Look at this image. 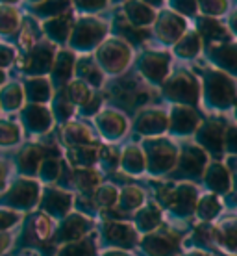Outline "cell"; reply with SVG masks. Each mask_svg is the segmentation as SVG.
Here are the masks:
<instances>
[{"label":"cell","instance_id":"cell-1","mask_svg":"<svg viewBox=\"0 0 237 256\" xmlns=\"http://www.w3.org/2000/svg\"><path fill=\"white\" fill-rule=\"evenodd\" d=\"M180 148L169 138H145V169L152 174H167L176 169Z\"/></svg>","mask_w":237,"mask_h":256},{"label":"cell","instance_id":"cell-2","mask_svg":"<svg viewBox=\"0 0 237 256\" xmlns=\"http://www.w3.org/2000/svg\"><path fill=\"white\" fill-rule=\"evenodd\" d=\"M163 93L167 98H171L176 106H189L193 108L200 100V84L195 74L189 70L180 69L173 76H167L163 84Z\"/></svg>","mask_w":237,"mask_h":256},{"label":"cell","instance_id":"cell-3","mask_svg":"<svg viewBox=\"0 0 237 256\" xmlns=\"http://www.w3.org/2000/svg\"><path fill=\"white\" fill-rule=\"evenodd\" d=\"M158 198L161 204L169 208L174 216L178 218H187L195 212L197 200H199V190L189 180H182L176 186H169L160 190Z\"/></svg>","mask_w":237,"mask_h":256},{"label":"cell","instance_id":"cell-4","mask_svg":"<svg viewBox=\"0 0 237 256\" xmlns=\"http://www.w3.org/2000/svg\"><path fill=\"white\" fill-rule=\"evenodd\" d=\"M132 60V48L128 43H124L119 38L106 39L102 45H98L96 50V62L98 69L108 74H121L130 65Z\"/></svg>","mask_w":237,"mask_h":256},{"label":"cell","instance_id":"cell-5","mask_svg":"<svg viewBox=\"0 0 237 256\" xmlns=\"http://www.w3.org/2000/svg\"><path fill=\"white\" fill-rule=\"evenodd\" d=\"M206 104L210 102L212 108L230 110L236 102V80L230 74L221 70H210L206 74Z\"/></svg>","mask_w":237,"mask_h":256},{"label":"cell","instance_id":"cell-6","mask_svg":"<svg viewBox=\"0 0 237 256\" xmlns=\"http://www.w3.org/2000/svg\"><path fill=\"white\" fill-rule=\"evenodd\" d=\"M39 197H41V186L37 180L30 178V176H20L4 193L2 204H6L7 210L20 214V212L32 210L33 206H37Z\"/></svg>","mask_w":237,"mask_h":256},{"label":"cell","instance_id":"cell-7","mask_svg":"<svg viewBox=\"0 0 237 256\" xmlns=\"http://www.w3.org/2000/svg\"><path fill=\"white\" fill-rule=\"evenodd\" d=\"M106 32H108V24L104 20L96 19L93 15H85V17L76 20V24H72V30H71L72 48L91 50V48H95L106 38Z\"/></svg>","mask_w":237,"mask_h":256},{"label":"cell","instance_id":"cell-8","mask_svg":"<svg viewBox=\"0 0 237 256\" xmlns=\"http://www.w3.org/2000/svg\"><path fill=\"white\" fill-rule=\"evenodd\" d=\"M182 236L171 226H158L141 240V249L147 256H180Z\"/></svg>","mask_w":237,"mask_h":256},{"label":"cell","instance_id":"cell-9","mask_svg":"<svg viewBox=\"0 0 237 256\" xmlns=\"http://www.w3.org/2000/svg\"><path fill=\"white\" fill-rule=\"evenodd\" d=\"M137 67L152 84H163L171 70V56L163 50H145L137 60Z\"/></svg>","mask_w":237,"mask_h":256},{"label":"cell","instance_id":"cell-10","mask_svg":"<svg viewBox=\"0 0 237 256\" xmlns=\"http://www.w3.org/2000/svg\"><path fill=\"white\" fill-rule=\"evenodd\" d=\"M74 195L59 188H45L43 195L39 197V208L48 218H65L71 214Z\"/></svg>","mask_w":237,"mask_h":256},{"label":"cell","instance_id":"cell-11","mask_svg":"<svg viewBox=\"0 0 237 256\" xmlns=\"http://www.w3.org/2000/svg\"><path fill=\"white\" fill-rule=\"evenodd\" d=\"M156 36L167 43V45H176L178 39L187 32L186 19L174 13L173 10H165L160 15H156Z\"/></svg>","mask_w":237,"mask_h":256},{"label":"cell","instance_id":"cell-12","mask_svg":"<svg viewBox=\"0 0 237 256\" xmlns=\"http://www.w3.org/2000/svg\"><path fill=\"white\" fill-rule=\"evenodd\" d=\"M225 122L217 121V119H212V121H206L204 124H200L197 128L199 147L206 154L212 152L215 156L225 154Z\"/></svg>","mask_w":237,"mask_h":256},{"label":"cell","instance_id":"cell-13","mask_svg":"<svg viewBox=\"0 0 237 256\" xmlns=\"http://www.w3.org/2000/svg\"><path fill=\"white\" fill-rule=\"evenodd\" d=\"M102 236L106 244L111 247H121V249H130L137 245V230L132 223L124 221H106L102 223Z\"/></svg>","mask_w":237,"mask_h":256},{"label":"cell","instance_id":"cell-14","mask_svg":"<svg viewBox=\"0 0 237 256\" xmlns=\"http://www.w3.org/2000/svg\"><path fill=\"white\" fill-rule=\"evenodd\" d=\"M93 228V221L83 214H69L63 218V223L58 226L56 242L58 244H72L87 236V232Z\"/></svg>","mask_w":237,"mask_h":256},{"label":"cell","instance_id":"cell-15","mask_svg":"<svg viewBox=\"0 0 237 256\" xmlns=\"http://www.w3.org/2000/svg\"><path fill=\"white\" fill-rule=\"evenodd\" d=\"M169 119V134L171 136H180L186 138L197 132V128L200 126V117L197 116V112L189 106H173L171 117Z\"/></svg>","mask_w":237,"mask_h":256},{"label":"cell","instance_id":"cell-16","mask_svg":"<svg viewBox=\"0 0 237 256\" xmlns=\"http://www.w3.org/2000/svg\"><path fill=\"white\" fill-rule=\"evenodd\" d=\"M96 126H98V132L102 134L104 140L115 141V140H121L122 136L126 134L128 121H126V117L122 116L121 112L106 108L98 112V116H96Z\"/></svg>","mask_w":237,"mask_h":256},{"label":"cell","instance_id":"cell-17","mask_svg":"<svg viewBox=\"0 0 237 256\" xmlns=\"http://www.w3.org/2000/svg\"><path fill=\"white\" fill-rule=\"evenodd\" d=\"M178 167L180 174L184 176H200L204 174L206 167H208V154L199 147V145H187L184 150L178 154Z\"/></svg>","mask_w":237,"mask_h":256},{"label":"cell","instance_id":"cell-18","mask_svg":"<svg viewBox=\"0 0 237 256\" xmlns=\"http://www.w3.org/2000/svg\"><path fill=\"white\" fill-rule=\"evenodd\" d=\"M169 126V119L163 110L148 108L143 110L135 119V130L145 138H160Z\"/></svg>","mask_w":237,"mask_h":256},{"label":"cell","instance_id":"cell-19","mask_svg":"<svg viewBox=\"0 0 237 256\" xmlns=\"http://www.w3.org/2000/svg\"><path fill=\"white\" fill-rule=\"evenodd\" d=\"M63 134V141L69 147H85L96 145V136L87 124H83L80 121H67L61 128Z\"/></svg>","mask_w":237,"mask_h":256},{"label":"cell","instance_id":"cell-20","mask_svg":"<svg viewBox=\"0 0 237 256\" xmlns=\"http://www.w3.org/2000/svg\"><path fill=\"white\" fill-rule=\"evenodd\" d=\"M20 116H22V124L26 126V130L33 132V134L46 132L52 126L50 112L43 104H30V106H26Z\"/></svg>","mask_w":237,"mask_h":256},{"label":"cell","instance_id":"cell-21","mask_svg":"<svg viewBox=\"0 0 237 256\" xmlns=\"http://www.w3.org/2000/svg\"><path fill=\"white\" fill-rule=\"evenodd\" d=\"M213 244H217L228 256H236V218H223V221L212 226Z\"/></svg>","mask_w":237,"mask_h":256},{"label":"cell","instance_id":"cell-22","mask_svg":"<svg viewBox=\"0 0 237 256\" xmlns=\"http://www.w3.org/2000/svg\"><path fill=\"white\" fill-rule=\"evenodd\" d=\"M52 62H54V48H52V45L50 43H39V45H33L30 48L26 70L32 72L33 76H43V72L50 69Z\"/></svg>","mask_w":237,"mask_h":256},{"label":"cell","instance_id":"cell-23","mask_svg":"<svg viewBox=\"0 0 237 256\" xmlns=\"http://www.w3.org/2000/svg\"><path fill=\"white\" fill-rule=\"evenodd\" d=\"M74 67H76V56L71 50H59L50 65L52 80L58 86L69 84L74 74Z\"/></svg>","mask_w":237,"mask_h":256},{"label":"cell","instance_id":"cell-24","mask_svg":"<svg viewBox=\"0 0 237 256\" xmlns=\"http://www.w3.org/2000/svg\"><path fill=\"white\" fill-rule=\"evenodd\" d=\"M206 186H210L212 193H225L232 188V174L226 171L225 164H212L204 171Z\"/></svg>","mask_w":237,"mask_h":256},{"label":"cell","instance_id":"cell-25","mask_svg":"<svg viewBox=\"0 0 237 256\" xmlns=\"http://www.w3.org/2000/svg\"><path fill=\"white\" fill-rule=\"evenodd\" d=\"M46 158V148L39 147V145H30L20 150L17 156V164H19V171L24 174H35L37 173L41 162Z\"/></svg>","mask_w":237,"mask_h":256},{"label":"cell","instance_id":"cell-26","mask_svg":"<svg viewBox=\"0 0 237 256\" xmlns=\"http://www.w3.org/2000/svg\"><path fill=\"white\" fill-rule=\"evenodd\" d=\"M119 164L121 169L130 174H141L145 171V156L137 145H126L119 152Z\"/></svg>","mask_w":237,"mask_h":256},{"label":"cell","instance_id":"cell-27","mask_svg":"<svg viewBox=\"0 0 237 256\" xmlns=\"http://www.w3.org/2000/svg\"><path fill=\"white\" fill-rule=\"evenodd\" d=\"M124 13L134 26H148L156 20V12L145 2H126Z\"/></svg>","mask_w":237,"mask_h":256},{"label":"cell","instance_id":"cell-28","mask_svg":"<svg viewBox=\"0 0 237 256\" xmlns=\"http://www.w3.org/2000/svg\"><path fill=\"white\" fill-rule=\"evenodd\" d=\"M195 212L200 221H213L223 212V198L215 193H206L204 197H199Z\"/></svg>","mask_w":237,"mask_h":256},{"label":"cell","instance_id":"cell-29","mask_svg":"<svg viewBox=\"0 0 237 256\" xmlns=\"http://www.w3.org/2000/svg\"><path fill=\"white\" fill-rule=\"evenodd\" d=\"M102 182V174L96 171L95 167H85V169H74L71 174V184L78 192H89L96 190Z\"/></svg>","mask_w":237,"mask_h":256},{"label":"cell","instance_id":"cell-30","mask_svg":"<svg viewBox=\"0 0 237 256\" xmlns=\"http://www.w3.org/2000/svg\"><path fill=\"white\" fill-rule=\"evenodd\" d=\"M210 46H212L210 54H212L213 62L228 70L230 76H234V72H236V45L234 43H221V45Z\"/></svg>","mask_w":237,"mask_h":256},{"label":"cell","instance_id":"cell-31","mask_svg":"<svg viewBox=\"0 0 237 256\" xmlns=\"http://www.w3.org/2000/svg\"><path fill=\"white\" fill-rule=\"evenodd\" d=\"M72 22L65 13H61V15H58V17H54V19H48L45 22V32L46 36L50 39H54V41H67V38L71 36V30H72Z\"/></svg>","mask_w":237,"mask_h":256},{"label":"cell","instance_id":"cell-32","mask_svg":"<svg viewBox=\"0 0 237 256\" xmlns=\"http://www.w3.org/2000/svg\"><path fill=\"white\" fill-rule=\"evenodd\" d=\"M67 158L71 162L74 169H85V167H93L98 158V148L85 145V147H71L67 152Z\"/></svg>","mask_w":237,"mask_h":256},{"label":"cell","instance_id":"cell-33","mask_svg":"<svg viewBox=\"0 0 237 256\" xmlns=\"http://www.w3.org/2000/svg\"><path fill=\"white\" fill-rule=\"evenodd\" d=\"M135 223H137V228L147 232L156 230L158 226H161V210L160 206L150 202L148 206H145L143 210H139L135 214ZM135 228V230H137Z\"/></svg>","mask_w":237,"mask_h":256},{"label":"cell","instance_id":"cell-34","mask_svg":"<svg viewBox=\"0 0 237 256\" xmlns=\"http://www.w3.org/2000/svg\"><path fill=\"white\" fill-rule=\"evenodd\" d=\"M26 95L35 104H41L50 98V82L45 76H30L26 80Z\"/></svg>","mask_w":237,"mask_h":256},{"label":"cell","instance_id":"cell-35","mask_svg":"<svg viewBox=\"0 0 237 256\" xmlns=\"http://www.w3.org/2000/svg\"><path fill=\"white\" fill-rule=\"evenodd\" d=\"M74 69H78V74H80L78 80H82L83 84H87L89 88L91 86H95V88H100V86H102L104 74L93 60H87V58L80 60V64H78Z\"/></svg>","mask_w":237,"mask_h":256},{"label":"cell","instance_id":"cell-36","mask_svg":"<svg viewBox=\"0 0 237 256\" xmlns=\"http://www.w3.org/2000/svg\"><path fill=\"white\" fill-rule=\"evenodd\" d=\"M145 202V192L137 186H126L121 192L119 198H117V204L121 206L122 212H135L139 206Z\"/></svg>","mask_w":237,"mask_h":256},{"label":"cell","instance_id":"cell-37","mask_svg":"<svg viewBox=\"0 0 237 256\" xmlns=\"http://www.w3.org/2000/svg\"><path fill=\"white\" fill-rule=\"evenodd\" d=\"M52 228H54V224H52V219L45 214H37V216H33L32 219V224H30V228H28V234L32 238V242L35 244H41V242H46L52 234Z\"/></svg>","mask_w":237,"mask_h":256},{"label":"cell","instance_id":"cell-38","mask_svg":"<svg viewBox=\"0 0 237 256\" xmlns=\"http://www.w3.org/2000/svg\"><path fill=\"white\" fill-rule=\"evenodd\" d=\"M65 95L71 100V104H78V106H85L93 98V91L87 84H83L82 80H71L65 88Z\"/></svg>","mask_w":237,"mask_h":256},{"label":"cell","instance_id":"cell-39","mask_svg":"<svg viewBox=\"0 0 237 256\" xmlns=\"http://www.w3.org/2000/svg\"><path fill=\"white\" fill-rule=\"evenodd\" d=\"M200 36L199 32H187L178 39V43L174 45V52L180 58H193L200 50Z\"/></svg>","mask_w":237,"mask_h":256},{"label":"cell","instance_id":"cell-40","mask_svg":"<svg viewBox=\"0 0 237 256\" xmlns=\"http://www.w3.org/2000/svg\"><path fill=\"white\" fill-rule=\"evenodd\" d=\"M96 254V245L95 240L91 238H82L72 244H65L63 249H59L58 256H95Z\"/></svg>","mask_w":237,"mask_h":256},{"label":"cell","instance_id":"cell-41","mask_svg":"<svg viewBox=\"0 0 237 256\" xmlns=\"http://www.w3.org/2000/svg\"><path fill=\"white\" fill-rule=\"evenodd\" d=\"M22 100H24V93L19 84H9L7 88L0 91V108L15 110L22 104Z\"/></svg>","mask_w":237,"mask_h":256},{"label":"cell","instance_id":"cell-42","mask_svg":"<svg viewBox=\"0 0 237 256\" xmlns=\"http://www.w3.org/2000/svg\"><path fill=\"white\" fill-rule=\"evenodd\" d=\"M19 22L20 15L15 8H11L9 4H2L0 6V34H4V36L13 34L19 28Z\"/></svg>","mask_w":237,"mask_h":256},{"label":"cell","instance_id":"cell-43","mask_svg":"<svg viewBox=\"0 0 237 256\" xmlns=\"http://www.w3.org/2000/svg\"><path fill=\"white\" fill-rule=\"evenodd\" d=\"M117 198H119V192H117L115 186L111 184H104V186H98L95 190V195H93V202L98 208H113L117 204Z\"/></svg>","mask_w":237,"mask_h":256},{"label":"cell","instance_id":"cell-44","mask_svg":"<svg viewBox=\"0 0 237 256\" xmlns=\"http://www.w3.org/2000/svg\"><path fill=\"white\" fill-rule=\"evenodd\" d=\"M20 141V128L7 119H0V145L9 147Z\"/></svg>","mask_w":237,"mask_h":256},{"label":"cell","instance_id":"cell-45","mask_svg":"<svg viewBox=\"0 0 237 256\" xmlns=\"http://www.w3.org/2000/svg\"><path fill=\"white\" fill-rule=\"evenodd\" d=\"M54 114H56V117H58L59 121H63V122L69 121L71 116L74 114V106H72L71 100L67 98L63 90L59 91L58 95H56V98H54Z\"/></svg>","mask_w":237,"mask_h":256},{"label":"cell","instance_id":"cell-46","mask_svg":"<svg viewBox=\"0 0 237 256\" xmlns=\"http://www.w3.org/2000/svg\"><path fill=\"white\" fill-rule=\"evenodd\" d=\"M67 10H69L67 2H45V4H35L33 6V12L39 13L41 17H45L46 20L58 17V15L65 13Z\"/></svg>","mask_w":237,"mask_h":256},{"label":"cell","instance_id":"cell-47","mask_svg":"<svg viewBox=\"0 0 237 256\" xmlns=\"http://www.w3.org/2000/svg\"><path fill=\"white\" fill-rule=\"evenodd\" d=\"M228 8H230L228 2H200L197 4V10L204 13V17L208 19H217L221 15H225Z\"/></svg>","mask_w":237,"mask_h":256},{"label":"cell","instance_id":"cell-48","mask_svg":"<svg viewBox=\"0 0 237 256\" xmlns=\"http://www.w3.org/2000/svg\"><path fill=\"white\" fill-rule=\"evenodd\" d=\"M39 173H41V178L45 182H54V180L59 176V162L52 160V158H45L39 166Z\"/></svg>","mask_w":237,"mask_h":256},{"label":"cell","instance_id":"cell-49","mask_svg":"<svg viewBox=\"0 0 237 256\" xmlns=\"http://www.w3.org/2000/svg\"><path fill=\"white\" fill-rule=\"evenodd\" d=\"M96 162L102 164V169H113L119 166V150L111 147H102L98 148V158Z\"/></svg>","mask_w":237,"mask_h":256},{"label":"cell","instance_id":"cell-50","mask_svg":"<svg viewBox=\"0 0 237 256\" xmlns=\"http://www.w3.org/2000/svg\"><path fill=\"white\" fill-rule=\"evenodd\" d=\"M20 219H22V216H20L19 212L7 210V208H0V234L9 230V228L15 226V224H19Z\"/></svg>","mask_w":237,"mask_h":256},{"label":"cell","instance_id":"cell-51","mask_svg":"<svg viewBox=\"0 0 237 256\" xmlns=\"http://www.w3.org/2000/svg\"><path fill=\"white\" fill-rule=\"evenodd\" d=\"M171 8H173V10H176V13H178V15H182V17H184V15H195V13L199 12L195 2H189V4H187V2H173V4H171Z\"/></svg>","mask_w":237,"mask_h":256},{"label":"cell","instance_id":"cell-52","mask_svg":"<svg viewBox=\"0 0 237 256\" xmlns=\"http://www.w3.org/2000/svg\"><path fill=\"white\" fill-rule=\"evenodd\" d=\"M108 6L106 2H78V4H74V8H76L78 12H82V13H96V12H100V10H104V8Z\"/></svg>","mask_w":237,"mask_h":256},{"label":"cell","instance_id":"cell-53","mask_svg":"<svg viewBox=\"0 0 237 256\" xmlns=\"http://www.w3.org/2000/svg\"><path fill=\"white\" fill-rule=\"evenodd\" d=\"M13 56H15L13 48H9L7 45H0V65H2V67H6V65L11 64Z\"/></svg>","mask_w":237,"mask_h":256},{"label":"cell","instance_id":"cell-54","mask_svg":"<svg viewBox=\"0 0 237 256\" xmlns=\"http://www.w3.org/2000/svg\"><path fill=\"white\" fill-rule=\"evenodd\" d=\"M9 176V164L4 158H0V190H4Z\"/></svg>","mask_w":237,"mask_h":256},{"label":"cell","instance_id":"cell-55","mask_svg":"<svg viewBox=\"0 0 237 256\" xmlns=\"http://www.w3.org/2000/svg\"><path fill=\"white\" fill-rule=\"evenodd\" d=\"M9 245H11V236L6 234V232H2V234H0V254L6 252V250L9 249Z\"/></svg>","mask_w":237,"mask_h":256},{"label":"cell","instance_id":"cell-56","mask_svg":"<svg viewBox=\"0 0 237 256\" xmlns=\"http://www.w3.org/2000/svg\"><path fill=\"white\" fill-rule=\"evenodd\" d=\"M104 256H130V254H128V252H124V250L115 249V250H109V252H106Z\"/></svg>","mask_w":237,"mask_h":256},{"label":"cell","instance_id":"cell-57","mask_svg":"<svg viewBox=\"0 0 237 256\" xmlns=\"http://www.w3.org/2000/svg\"><path fill=\"white\" fill-rule=\"evenodd\" d=\"M180 256H208L206 252H200V250H197V252H189V254H180Z\"/></svg>","mask_w":237,"mask_h":256},{"label":"cell","instance_id":"cell-58","mask_svg":"<svg viewBox=\"0 0 237 256\" xmlns=\"http://www.w3.org/2000/svg\"><path fill=\"white\" fill-rule=\"evenodd\" d=\"M6 80V74H4V70H0V84Z\"/></svg>","mask_w":237,"mask_h":256}]
</instances>
